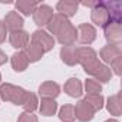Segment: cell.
I'll use <instances>...</instances> for the list:
<instances>
[{
    "instance_id": "cell-1",
    "label": "cell",
    "mask_w": 122,
    "mask_h": 122,
    "mask_svg": "<svg viewBox=\"0 0 122 122\" xmlns=\"http://www.w3.org/2000/svg\"><path fill=\"white\" fill-rule=\"evenodd\" d=\"M29 92L22 86H16L12 83H2L0 85V99L5 102H10L13 105H23Z\"/></svg>"
},
{
    "instance_id": "cell-2",
    "label": "cell",
    "mask_w": 122,
    "mask_h": 122,
    "mask_svg": "<svg viewBox=\"0 0 122 122\" xmlns=\"http://www.w3.org/2000/svg\"><path fill=\"white\" fill-rule=\"evenodd\" d=\"M99 62H101V60L98 59V55H96V52L92 47H89V46L78 47V63L82 65L85 72L91 71Z\"/></svg>"
},
{
    "instance_id": "cell-3",
    "label": "cell",
    "mask_w": 122,
    "mask_h": 122,
    "mask_svg": "<svg viewBox=\"0 0 122 122\" xmlns=\"http://www.w3.org/2000/svg\"><path fill=\"white\" fill-rule=\"evenodd\" d=\"M91 20L95 26L99 27H105L106 25H109V13L103 2H99V0L95 2V6L91 9Z\"/></svg>"
},
{
    "instance_id": "cell-4",
    "label": "cell",
    "mask_w": 122,
    "mask_h": 122,
    "mask_svg": "<svg viewBox=\"0 0 122 122\" xmlns=\"http://www.w3.org/2000/svg\"><path fill=\"white\" fill-rule=\"evenodd\" d=\"M32 43L40 46V47L43 49V52H49V50H52L53 46H55V37H53L52 35H49L46 30L37 29V30H35L33 35H32Z\"/></svg>"
},
{
    "instance_id": "cell-5",
    "label": "cell",
    "mask_w": 122,
    "mask_h": 122,
    "mask_svg": "<svg viewBox=\"0 0 122 122\" xmlns=\"http://www.w3.org/2000/svg\"><path fill=\"white\" fill-rule=\"evenodd\" d=\"M56 37H57V42L62 46H71V45H75V42L78 40V30L69 22L66 26L60 29V32L56 35Z\"/></svg>"
},
{
    "instance_id": "cell-6",
    "label": "cell",
    "mask_w": 122,
    "mask_h": 122,
    "mask_svg": "<svg viewBox=\"0 0 122 122\" xmlns=\"http://www.w3.org/2000/svg\"><path fill=\"white\" fill-rule=\"evenodd\" d=\"M105 30V39L108 40V45L119 46L122 43V25L121 23H109L103 27Z\"/></svg>"
},
{
    "instance_id": "cell-7",
    "label": "cell",
    "mask_w": 122,
    "mask_h": 122,
    "mask_svg": "<svg viewBox=\"0 0 122 122\" xmlns=\"http://www.w3.org/2000/svg\"><path fill=\"white\" fill-rule=\"evenodd\" d=\"M78 30V40L82 45H92L96 39V27L91 23H82L76 27Z\"/></svg>"
},
{
    "instance_id": "cell-8",
    "label": "cell",
    "mask_w": 122,
    "mask_h": 122,
    "mask_svg": "<svg viewBox=\"0 0 122 122\" xmlns=\"http://www.w3.org/2000/svg\"><path fill=\"white\" fill-rule=\"evenodd\" d=\"M53 9L49 6V5H39L37 9L33 12V20L35 23L39 26V27H43V26H47V23L50 22V19L53 17Z\"/></svg>"
},
{
    "instance_id": "cell-9",
    "label": "cell",
    "mask_w": 122,
    "mask_h": 122,
    "mask_svg": "<svg viewBox=\"0 0 122 122\" xmlns=\"http://www.w3.org/2000/svg\"><path fill=\"white\" fill-rule=\"evenodd\" d=\"M86 75L92 76L93 79H96V81H98V82H101V83H106V82H109V81H111L112 72H111L109 66H106L105 63L99 62V63H98V65H95L91 71H88V72H86Z\"/></svg>"
},
{
    "instance_id": "cell-10",
    "label": "cell",
    "mask_w": 122,
    "mask_h": 122,
    "mask_svg": "<svg viewBox=\"0 0 122 122\" xmlns=\"http://www.w3.org/2000/svg\"><path fill=\"white\" fill-rule=\"evenodd\" d=\"M73 108H75V118H76L78 121H81V122H89V121H92L93 116H95V111H93L92 106H91L89 103H86L83 99L79 101Z\"/></svg>"
},
{
    "instance_id": "cell-11",
    "label": "cell",
    "mask_w": 122,
    "mask_h": 122,
    "mask_svg": "<svg viewBox=\"0 0 122 122\" xmlns=\"http://www.w3.org/2000/svg\"><path fill=\"white\" fill-rule=\"evenodd\" d=\"M59 93H60V86L53 81H46L39 86V95L42 99H56Z\"/></svg>"
},
{
    "instance_id": "cell-12",
    "label": "cell",
    "mask_w": 122,
    "mask_h": 122,
    "mask_svg": "<svg viewBox=\"0 0 122 122\" xmlns=\"http://www.w3.org/2000/svg\"><path fill=\"white\" fill-rule=\"evenodd\" d=\"M9 42L15 49H25L30 43V36L26 30L20 29V30H16V32H10Z\"/></svg>"
},
{
    "instance_id": "cell-13",
    "label": "cell",
    "mask_w": 122,
    "mask_h": 122,
    "mask_svg": "<svg viewBox=\"0 0 122 122\" xmlns=\"http://www.w3.org/2000/svg\"><path fill=\"white\" fill-rule=\"evenodd\" d=\"M108 13H109V23H121L122 22V3L116 0L103 2Z\"/></svg>"
},
{
    "instance_id": "cell-14",
    "label": "cell",
    "mask_w": 122,
    "mask_h": 122,
    "mask_svg": "<svg viewBox=\"0 0 122 122\" xmlns=\"http://www.w3.org/2000/svg\"><path fill=\"white\" fill-rule=\"evenodd\" d=\"M60 59L68 66L78 65V47L75 45L62 46V49H60Z\"/></svg>"
},
{
    "instance_id": "cell-15",
    "label": "cell",
    "mask_w": 122,
    "mask_h": 122,
    "mask_svg": "<svg viewBox=\"0 0 122 122\" xmlns=\"http://www.w3.org/2000/svg\"><path fill=\"white\" fill-rule=\"evenodd\" d=\"M79 9V3L75 2V0H60V2H57L56 5V10L60 13V15H63L65 17H72L76 15Z\"/></svg>"
},
{
    "instance_id": "cell-16",
    "label": "cell",
    "mask_w": 122,
    "mask_h": 122,
    "mask_svg": "<svg viewBox=\"0 0 122 122\" xmlns=\"http://www.w3.org/2000/svg\"><path fill=\"white\" fill-rule=\"evenodd\" d=\"M5 25H6V27L10 30V32H16V30H20L22 27H23V25H25V20H23V17L19 15V12H16V10H12V12H9L7 15H6V17H5Z\"/></svg>"
},
{
    "instance_id": "cell-17",
    "label": "cell",
    "mask_w": 122,
    "mask_h": 122,
    "mask_svg": "<svg viewBox=\"0 0 122 122\" xmlns=\"http://www.w3.org/2000/svg\"><path fill=\"white\" fill-rule=\"evenodd\" d=\"M63 89H65V92H66L71 98H79V96H82V93H83V85H82L81 79H78V78H71V79H68V81L65 82V85H63Z\"/></svg>"
},
{
    "instance_id": "cell-18",
    "label": "cell",
    "mask_w": 122,
    "mask_h": 122,
    "mask_svg": "<svg viewBox=\"0 0 122 122\" xmlns=\"http://www.w3.org/2000/svg\"><path fill=\"white\" fill-rule=\"evenodd\" d=\"M69 23V19L68 17H65L63 15H60V13H56V15H53V17L50 19V22L47 23V33L49 35H57L59 32H60V29H62L63 26H66Z\"/></svg>"
},
{
    "instance_id": "cell-19",
    "label": "cell",
    "mask_w": 122,
    "mask_h": 122,
    "mask_svg": "<svg viewBox=\"0 0 122 122\" xmlns=\"http://www.w3.org/2000/svg\"><path fill=\"white\" fill-rule=\"evenodd\" d=\"M10 62H12V68H13L15 72H25L29 66V60H27L23 50H19V52L13 53L12 57H10Z\"/></svg>"
},
{
    "instance_id": "cell-20",
    "label": "cell",
    "mask_w": 122,
    "mask_h": 122,
    "mask_svg": "<svg viewBox=\"0 0 122 122\" xmlns=\"http://www.w3.org/2000/svg\"><path fill=\"white\" fill-rule=\"evenodd\" d=\"M121 55H122L121 47L119 46H113V45H106L99 52V56H101V59L103 60L105 63H111L115 57H118Z\"/></svg>"
},
{
    "instance_id": "cell-21",
    "label": "cell",
    "mask_w": 122,
    "mask_h": 122,
    "mask_svg": "<svg viewBox=\"0 0 122 122\" xmlns=\"http://www.w3.org/2000/svg\"><path fill=\"white\" fill-rule=\"evenodd\" d=\"M25 55H26V57H27V60H29V63H33V62H37V60H40L42 59V56L45 55V52H43V49L40 47V46H37V45H35V43H29L26 47H25Z\"/></svg>"
},
{
    "instance_id": "cell-22",
    "label": "cell",
    "mask_w": 122,
    "mask_h": 122,
    "mask_svg": "<svg viewBox=\"0 0 122 122\" xmlns=\"http://www.w3.org/2000/svg\"><path fill=\"white\" fill-rule=\"evenodd\" d=\"M106 109L111 115L119 116L122 113V102H121V93H115L108 98L106 101Z\"/></svg>"
},
{
    "instance_id": "cell-23",
    "label": "cell",
    "mask_w": 122,
    "mask_h": 122,
    "mask_svg": "<svg viewBox=\"0 0 122 122\" xmlns=\"http://www.w3.org/2000/svg\"><path fill=\"white\" fill-rule=\"evenodd\" d=\"M39 111L43 116H53L57 111V103L55 99H42L39 102Z\"/></svg>"
},
{
    "instance_id": "cell-24",
    "label": "cell",
    "mask_w": 122,
    "mask_h": 122,
    "mask_svg": "<svg viewBox=\"0 0 122 122\" xmlns=\"http://www.w3.org/2000/svg\"><path fill=\"white\" fill-rule=\"evenodd\" d=\"M39 5H40V3L35 2V0H19V2H16V9H17L22 15L30 16V15H33V12L37 9Z\"/></svg>"
},
{
    "instance_id": "cell-25",
    "label": "cell",
    "mask_w": 122,
    "mask_h": 122,
    "mask_svg": "<svg viewBox=\"0 0 122 122\" xmlns=\"http://www.w3.org/2000/svg\"><path fill=\"white\" fill-rule=\"evenodd\" d=\"M83 101L86 103H89L95 112L101 111L103 108V105H105V99H103V96L101 93H86V96L83 98Z\"/></svg>"
},
{
    "instance_id": "cell-26",
    "label": "cell",
    "mask_w": 122,
    "mask_h": 122,
    "mask_svg": "<svg viewBox=\"0 0 122 122\" xmlns=\"http://www.w3.org/2000/svg\"><path fill=\"white\" fill-rule=\"evenodd\" d=\"M59 119L62 122H75V108L73 105H63L59 109Z\"/></svg>"
},
{
    "instance_id": "cell-27",
    "label": "cell",
    "mask_w": 122,
    "mask_h": 122,
    "mask_svg": "<svg viewBox=\"0 0 122 122\" xmlns=\"http://www.w3.org/2000/svg\"><path fill=\"white\" fill-rule=\"evenodd\" d=\"M22 106H23L25 112L33 113V112L39 108V99H37V96H36L35 93L29 92V95H27V98H26V101H25V103H23Z\"/></svg>"
},
{
    "instance_id": "cell-28",
    "label": "cell",
    "mask_w": 122,
    "mask_h": 122,
    "mask_svg": "<svg viewBox=\"0 0 122 122\" xmlns=\"http://www.w3.org/2000/svg\"><path fill=\"white\" fill-rule=\"evenodd\" d=\"M85 91H86V93H101L102 92V83L93 78H89L85 81Z\"/></svg>"
},
{
    "instance_id": "cell-29",
    "label": "cell",
    "mask_w": 122,
    "mask_h": 122,
    "mask_svg": "<svg viewBox=\"0 0 122 122\" xmlns=\"http://www.w3.org/2000/svg\"><path fill=\"white\" fill-rule=\"evenodd\" d=\"M109 65H111V68H109L111 72L115 73L116 76H121V73H122V55L118 56V57H115Z\"/></svg>"
},
{
    "instance_id": "cell-30",
    "label": "cell",
    "mask_w": 122,
    "mask_h": 122,
    "mask_svg": "<svg viewBox=\"0 0 122 122\" xmlns=\"http://www.w3.org/2000/svg\"><path fill=\"white\" fill-rule=\"evenodd\" d=\"M17 122H37V116L33 113H29V112H23L17 118Z\"/></svg>"
},
{
    "instance_id": "cell-31",
    "label": "cell",
    "mask_w": 122,
    "mask_h": 122,
    "mask_svg": "<svg viewBox=\"0 0 122 122\" xmlns=\"http://www.w3.org/2000/svg\"><path fill=\"white\" fill-rule=\"evenodd\" d=\"M7 37V27L3 20H0V45H2Z\"/></svg>"
},
{
    "instance_id": "cell-32",
    "label": "cell",
    "mask_w": 122,
    "mask_h": 122,
    "mask_svg": "<svg viewBox=\"0 0 122 122\" xmlns=\"http://www.w3.org/2000/svg\"><path fill=\"white\" fill-rule=\"evenodd\" d=\"M7 62V55L2 50V49H0V66H2V65H5Z\"/></svg>"
},
{
    "instance_id": "cell-33",
    "label": "cell",
    "mask_w": 122,
    "mask_h": 122,
    "mask_svg": "<svg viewBox=\"0 0 122 122\" xmlns=\"http://www.w3.org/2000/svg\"><path fill=\"white\" fill-rule=\"evenodd\" d=\"M105 122H118L116 119H108V121H105Z\"/></svg>"
},
{
    "instance_id": "cell-34",
    "label": "cell",
    "mask_w": 122,
    "mask_h": 122,
    "mask_svg": "<svg viewBox=\"0 0 122 122\" xmlns=\"http://www.w3.org/2000/svg\"><path fill=\"white\" fill-rule=\"evenodd\" d=\"M0 81H2V73H0Z\"/></svg>"
}]
</instances>
